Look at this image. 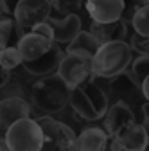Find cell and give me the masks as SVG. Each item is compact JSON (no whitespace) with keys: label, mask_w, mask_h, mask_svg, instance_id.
I'll list each match as a JSON object with an SVG mask.
<instances>
[{"label":"cell","mask_w":149,"mask_h":151,"mask_svg":"<svg viewBox=\"0 0 149 151\" xmlns=\"http://www.w3.org/2000/svg\"><path fill=\"white\" fill-rule=\"evenodd\" d=\"M131 25H133L135 32L149 38V7H140V9L135 11Z\"/></svg>","instance_id":"603a6c76"},{"label":"cell","mask_w":149,"mask_h":151,"mask_svg":"<svg viewBox=\"0 0 149 151\" xmlns=\"http://www.w3.org/2000/svg\"><path fill=\"white\" fill-rule=\"evenodd\" d=\"M90 32L94 34L99 43H110V42H124V38L128 34V24L124 20H117L111 24H99V22H92Z\"/></svg>","instance_id":"2e32d148"},{"label":"cell","mask_w":149,"mask_h":151,"mask_svg":"<svg viewBox=\"0 0 149 151\" xmlns=\"http://www.w3.org/2000/svg\"><path fill=\"white\" fill-rule=\"evenodd\" d=\"M106 151H126V149H122V146H120L115 139H110V146H108Z\"/></svg>","instance_id":"4dcf8cb0"},{"label":"cell","mask_w":149,"mask_h":151,"mask_svg":"<svg viewBox=\"0 0 149 151\" xmlns=\"http://www.w3.org/2000/svg\"><path fill=\"white\" fill-rule=\"evenodd\" d=\"M52 14L58 13V16L54 18H63V16H68L72 14L74 11H76L79 7V0H52Z\"/></svg>","instance_id":"cb8c5ba5"},{"label":"cell","mask_w":149,"mask_h":151,"mask_svg":"<svg viewBox=\"0 0 149 151\" xmlns=\"http://www.w3.org/2000/svg\"><path fill=\"white\" fill-rule=\"evenodd\" d=\"M32 106L25 97H2L0 101V126L7 131L14 122L29 119Z\"/></svg>","instance_id":"ba28073f"},{"label":"cell","mask_w":149,"mask_h":151,"mask_svg":"<svg viewBox=\"0 0 149 151\" xmlns=\"http://www.w3.org/2000/svg\"><path fill=\"white\" fill-rule=\"evenodd\" d=\"M133 63V49L128 42H110L101 45L97 54L92 58L94 78L111 79L126 72Z\"/></svg>","instance_id":"3957f363"},{"label":"cell","mask_w":149,"mask_h":151,"mask_svg":"<svg viewBox=\"0 0 149 151\" xmlns=\"http://www.w3.org/2000/svg\"><path fill=\"white\" fill-rule=\"evenodd\" d=\"M124 2H129V0H124Z\"/></svg>","instance_id":"e575fe53"},{"label":"cell","mask_w":149,"mask_h":151,"mask_svg":"<svg viewBox=\"0 0 149 151\" xmlns=\"http://www.w3.org/2000/svg\"><path fill=\"white\" fill-rule=\"evenodd\" d=\"M140 88H142V96L145 97V101H149V78L142 83V86H140Z\"/></svg>","instance_id":"1f68e13d"},{"label":"cell","mask_w":149,"mask_h":151,"mask_svg":"<svg viewBox=\"0 0 149 151\" xmlns=\"http://www.w3.org/2000/svg\"><path fill=\"white\" fill-rule=\"evenodd\" d=\"M124 9H126L124 0H86V11L92 22L111 24L122 20Z\"/></svg>","instance_id":"52a82bcc"},{"label":"cell","mask_w":149,"mask_h":151,"mask_svg":"<svg viewBox=\"0 0 149 151\" xmlns=\"http://www.w3.org/2000/svg\"><path fill=\"white\" fill-rule=\"evenodd\" d=\"M2 96H4V97H25L22 86L18 85V83H14V81L2 88Z\"/></svg>","instance_id":"484cf974"},{"label":"cell","mask_w":149,"mask_h":151,"mask_svg":"<svg viewBox=\"0 0 149 151\" xmlns=\"http://www.w3.org/2000/svg\"><path fill=\"white\" fill-rule=\"evenodd\" d=\"M111 139H115L126 151H145L149 146V131L142 122H133Z\"/></svg>","instance_id":"4fadbf2b"},{"label":"cell","mask_w":149,"mask_h":151,"mask_svg":"<svg viewBox=\"0 0 149 151\" xmlns=\"http://www.w3.org/2000/svg\"><path fill=\"white\" fill-rule=\"evenodd\" d=\"M0 4H2L4 16H7V14H13L14 16V11H16L18 4H20V0H0Z\"/></svg>","instance_id":"83f0119b"},{"label":"cell","mask_w":149,"mask_h":151,"mask_svg":"<svg viewBox=\"0 0 149 151\" xmlns=\"http://www.w3.org/2000/svg\"><path fill=\"white\" fill-rule=\"evenodd\" d=\"M0 65L2 68H7V70H14L20 65H24V60H22V54L18 50V47L11 45V47H6L0 52Z\"/></svg>","instance_id":"44dd1931"},{"label":"cell","mask_w":149,"mask_h":151,"mask_svg":"<svg viewBox=\"0 0 149 151\" xmlns=\"http://www.w3.org/2000/svg\"><path fill=\"white\" fill-rule=\"evenodd\" d=\"M32 31H34V32H38V34H42V36H45V38H49V40H52V42H54V29H52V25H50V22H49V20H47V22H43V24H40V25H36Z\"/></svg>","instance_id":"4316f807"},{"label":"cell","mask_w":149,"mask_h":151,"mask_svg":"<svg viewBox=\"0 0 149 151\" xmlns=\"http://www.w3.org/2000/svg\"><path fill=\"white\" fill-rule=\"evenodd\" d=\"M65 54H67V52L61 50L59 43H54L52 49H50L45 56H42L40 60H36V61H32V63H24L22 67L25 68L27 74L36 76V78L52 76V74H58V68H59V65H61V61H63V58H65Z\"/></svg>","instance_id":"8fae6325"},{"label":"cell","mask_w":149,"mask_h":151,"mask_svg":"<svg viewBox=\"0 0 149 151\" xmlns=\"http://www.w3.org/2000/svg\"><path fill=\"white\" fill-rule=\"evenodd\" d=\"M52 14V4L49 0H20L14 20L25 32H31L36 25L47 22Z\"/></svg>","instance_id":"5b68a950"},{"label":"cell","mask_w":149,"mask_h":151,"mask_svg":"<svg viewBox=\"0 0 149 151\" xmlns=\"http://www.w3.org/2000/svg\"><path fill=\"white\" fill-rule=\"evenodd\" d=\"M145 151H149V146H147V149H145Z\"/></svg>","instance_id":"836d02e7"},{"label":"cell","mask_w":149,"mask_h":151,"mask_svg":"<svg viewBox=\"0 0 149 151\" xmlns=\"http://www.w3.org/2000/svg\"><path fill=\"white\" fill-rule=\"evenodd\" d=\"M133 122H137V119H135V111L131 110V106L124 101H117L115 104L110 106L104 117V129L108 131L110 137H117L126 126Z\"/></svg>","instance_id":"9c48e42d"},{"label":"cell","mask_w":149,"mask_h":151,"mask_svg":"<svg viewBox=\"0 0 149 151\" xmlns=\"http://www.w3.org/2000/svg\"><path fill=\"white\" fill-rule=\"evenodd\" d=\"M43 131V147L42 151H56L59 140V121H56L52 115H42L36 119Z\"/></svg>","instance_id":"ac0fdd59"},{"label":"cell","mask_w":149,"mask_h":151,"mask_svg":"<svg viewBox=\"0 0 149 151\" xmlns=\"http://www.w3.org/2000/svg\"><path fill=\"white\" fill-rule=\"evenodd\" d=\"M128 9L137 11L140 7H149V0H129V6H126Z\"/></svg>","instance_id":"f1b7e54d"},{"label":"cell","mask_w":149,"mask_h":151,"mask_svg":"<svg viewBox=\"0 0 149 151\" xmlns=\"http://www.w3.org/2000/svg\"><path fill=\"white\" fill-rule=\"evenodd\" d=\"M70 106L77 117L83 121H99L104 119L106 113L110 110L108 103V93L104 88H101L95 81V78H92L76 88H72L70 93Z\"/></svg>","instance_id":"7a4b0ae2"},{"label":"cell","mask_w":149,"mask_h":151,"mask_svg":"<svg viewBox=\"0 0 149 151\" xmlns=\"http://www.w3.org/2000/svg\"><path fill=\"white\" fill-rule=\"evenodd\" d=\"M110 139L108 131L101 126L85 128L77 135V151H106Z\"/></svg>","instance_id":"9a60e30c"},{"label":"cell","mask_w":149,"mask_h":151,"mask_svg":"<svg viewBox=\"0 0 149 151\" xmlns=\"http://www.w3.org/2000/svg\"><path fill=\"white\" fill-rule=\"evenodd\" d=\"M101 49L99 40L92 34L90 31H81L74 40L67 45V54H79V56H86V58H94L97 54V50Z\"/></svg>","instance_id":"e0dca14e"},{"label":"cell","mask_w":149,"mask_h":151,"mask_svg":"<svg viewBox=\"0 0 149 151\" xmlns=\"http://www.w3.org/2000/svg\"><path fill=\"white\" fill-rule=\"evenodd\" d=\"M0 151H11V147H9V144H7L6 137L0 139Z\"/></svg>","instance_id":"d6a6232c"},{"label":"cell","mask_w":149,"mask_h":151,"mask_svg":"<svg viewBox=\"0 0 149 151\" xmlns=\"http://www.w3.org/2000/svg\"><path fill=\"white\" fill-rule=\"evenodd\" d=\"M108 88H110V93L113 97H117V101H131V99H137L140 93H142V88H140V83L133 78V74L126 70L115 78L108 79Z\"/></svg>","instance_id":"7c38bea8"},{"label":"cell","mask_w":149,"mask_h":151,"mask_svg":"<svg viewBox=\"0 0 149 151\" xmlns=\"http://www.w3.org/2000/svg\"><path fill=\"white\" fill-rule=\"evenodd\" d=\"M11 151H42L43 131L36 119H22L4 133Z\"/></svg>","instance_id":"277c9868"},{"label":"cell","mask_w":149,"mask_h":151,"mask_svg":"<svg viewBox=\"0 0 149 151\" xmlns=\"http://www.w3.org/2000/svg\"><path fill=\"white\" fill-rule=\"evenodd\" d=\"M72 88L59 78L58 74L40 78L31 88L32 104L38 108L43 115L61 113L70 104Z\"/></svg>","instance_id":"6da1fadb"},{"label":"cell","mask_w":149,"mask_h":151,"mask_svg":"<svg viewBox=\"0 0 149 151\" xmlns=\"http://www.w3.org/2000/svg\"><path fill=\"white\" fill-rule=\"evenodd\" d=\"M140 111H142V124L144 126H149V101H145L140 106Z\"/></svg>","instance_id":"f546056e"},{"label":"cell","mask_w":149,"mask_h":151,"mask_svg":"<svg viewBox=\"0 0 149 151\" xmlns=\"http://www.w3.org/2000/svg\"><path fill=\"white\" fill-rule=\"evenodd\" d=\"M128 70L133 74V78H135V79L140 83V86H142V83L149 78V54H147V56H138V58H135Z\"/></svg>","instance_id":"7402d4cb"},{"label":"cell","mask_w":149,"mask_h":151,"mask_svg":"<svg viewBox=\"0 0 149 151\" xmlns=\"http://www.w3.org/2000/svg\"><path fill=\"white\" fill-rule=\"evenodd\" d=\"M129 45H131L133 52H138V56H147L149 54V38L147 36L133 32L131 40H129Z\"/></svg>","instance_id":"d4e9b609"},{"label":"cell","mask_w":149,"mask_h":151,"mask_svg":"<svg viewBox=\"0 0 149 151\" xmlns=\"http://www.w3.org/2000/svg\"><path fill=\"white\" fill-rule=\"evenodd\" d=\"M54 43L56 42L49 40V38L34 32V31H31L16 43V47H18V50H20V54H22L24 63H32L36 60H40L42 56H45L52 49Z\"/></svg>","instance_id":"30bf717a"},{"label":"cell","mask_w":149,"mask_h":151,"mask_svg":"<svg viewBox=\"0 0 149 151\" xmlns=\"http://www.w3.org/2000/svg\"><path fill=\"white\" fill-rule=\"evenodd\" d=\"M18 36L22 40V38L27 34L20 25L16 24L14 18H9V16H4L2 20H0V47L6 49V47H11L9 42H11V38L13 36Z\"/></svg>","instance_id":"d6986e66"},{"label":"cell","mask_w":149,"mask_h":151,"mask_svg":"<svg viewBox=\"0 0 149 151\" xmlns=\"http://www.w3.org/2000/svg\"><path fill=\"white\" fill-rule=\"evenodd\" d=\"M56 151H77V135L68 124H59V140Z\"/></svg>","instance_id":"ffe728a7"},{"label":"cell","mask_w":149,"mask_h":151,"mask_svg":"<svg viewBox=\"0 0 149 151\" xmlns=\"http://www.w3.org/2000/svg\"><path fill=\"white\" fill-rule=\"evenodd\" d=\"M79 2H83V0H79ZM85 2H86V0H85Z\"/></svg>","instance_id":"d590c367"},{"label":"cell","mask_w":149,"mask_h":151,"mask_svg":"<svg viewBox=\"0 0 149 151\" xmlns=\"http://www.w3.org/2000/svg\"><path fill=\"white\" fill-rule=\"evenodd\" d=\"M49 22L54 29V42L59 43V45H68L74 38H76L83 29V24H81V18L72 13L68 16H63V18H54L50 16Z\"/></svg>","instance_id":"5bb4252c"},{"label":"cell","mask_w":149,"mask_h":151,"mask_svg":"<svg viewBox=\"0 0 149 151\" xmlns=\"http://www.w3.org/2000/svg\"><path fill=\"white\" fill-rule=\"evenodd\" d=\"M58 76L70 88H76L77 85L94 78L92 58L79 56V54H65V58L58 68Z\"/></svg>","instance_id":"8992f818"}]
</instances>
